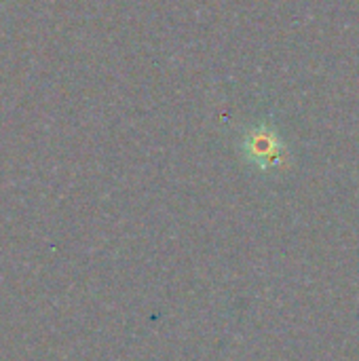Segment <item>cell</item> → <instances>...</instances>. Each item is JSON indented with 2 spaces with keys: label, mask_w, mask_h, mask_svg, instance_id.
<instances>
[{
  "label": "cell",
  "mask_w": 359,
  "mask_h": 361,
  "mask_svg": "<svg viewBox=\"0 0 359 361\" xmlns=\"http://www.w3.org/2000/svg\"><path fill=\"white\" fill-rule=\"evenodd\" d=\"M243 154L248 161L258 165L260 169H275L286 159V146L279 137V133L269 125H258L250 129L243 137Z\"/></svg>",
  "instance_id": "cell-1"
}]
</instances>
